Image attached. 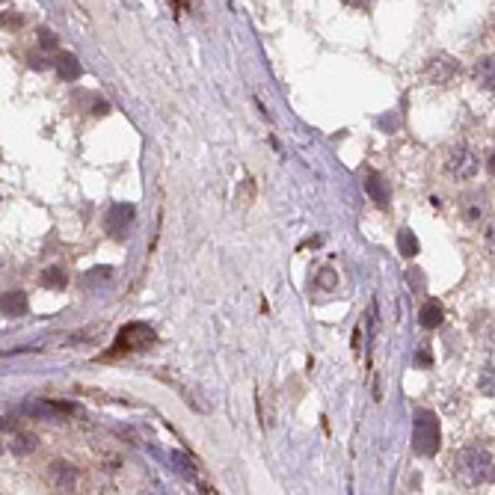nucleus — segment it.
Segmentation results:
<instances>
[{
	"label": "nucleus",
	"instance_id": "f257e3e1",
	"mask_svg": "<svg viewBox=\"0 0 495 495\" xmlns=\"http://www.w3.org/2000/svg\"><path fill=\"white\" fill-rule=\"evenodd\" d=\"M454 472L466 487H478V484H484L487 478H492V457L484 445H478V442L466 445L454 460Z\"/></svg>",
	"mask_w": 495,
	"mask_h": 495
},
{
	"label": "nucleus",
	"instance_id": "f03ea898",
	"mask_svg": "<svg viewBox=\"0 0 495 495\" xmlns=\"http://www.w3.org/2000/svg\"><path fill=\"white\" fill-rule=\"evenodd\" d=\"M442 445V424L433 410H415L412 415V451L433 457Z\"/></svg>",
	"mask_w": 495,
	"mask_h": 495
},
{
	"label": "nucleus",
	"instance_id": "7ed1b4c3",
	"mask_svg": "<svg viewBox=\"0 0 495 495\" xmlns=\"http://www.w3.org/2000/svg\"><path fill=\"white\" fill-rule=\"evenodd\" d=\"M157 341L155 329L148 324H128L125 329L119 332V338L113 344V350H110V356H119V353H137V350H145L152 347V344Z\"/></svg>",
	"mask_w": 495,
	"mask_h": 495
},
{
	"label": "nucleus",
	"instance_id": "20e7f679",
	"mask_svg": "<svg viewBox=\"0 0 495 495\" xmlns=\"http://www.w3.org/2000/svg\"><path fill=\"white\" fill-rule=\"evenodd\" d=\"M478 155L472 152L468 145H454L448 157H445V172H448L451 178L457 181H468V178H475L478 175Z\"/></svg>",
	"mask_w": 495,
	"mask_h": 495
},
{
	"label": "nucleus",
	"instance_id": "39448f33",
	"mask_svg": "<svg viewBox=\"0 0 495 495\" xmlns=\"http://www.w3.org/2000/svg\"><path fill=\"white\" fill-rule=\"evenodd\" d=\"M134 217H137V211H134V205H125V202H119V205H113L107 211V217H104V226H107V231L113 234V238H125V234L131 231V226H134Z\"/></svg>",
	"mask_w": 495,
	"mask_h": 495
},
{
	"label": "nucleus",
	"instance_id": "423d86ee",
	"mask_svg": "<svg viewBox=\"0 0 495 495\" xmlns=\"http://www.w3.org/2000/svg\"><path fill=\"white\" fill-rule=\"evenodd\" d=\"M21 410L33 415V418H42V422H51V418H63L71 412V406L66 403H57V401H45V398H30L21 403Z\"/></svg>",
	"mask_w": 495,
	"mask_h": 495
},
{
	"label": "nucleus",
	"instance_id": "0eeeda50",
	"mask_svg": "<svg viewBox=\"0 0 495 495\" xmlns=\"http://www.w3.org/2000/svg\"><path fill=\"white\" fill-rule=\"evenodd\" d=\"M48 478H51V484L59 492H71L74 487H78V468L69 466V463H51V468H48Z\"/></svg>",
	"mask_w": 495,
	"mask_h": 495
},
{
	"label": "nucleus",
	"instance_id": "6e6552de",
	"mask_svg": "<svg viewBox=\"0 0 495 495\" xmlns=\"http://www.w3.org/2000/svg\"><path fill=\"white\" fill-rule=\"evenodd\" d=\"M457 71H460V63L451 57H436V59H430V66H427V74L436 83H448Z\"/></svg>",
	"mask_w": 495,
	"mask_h": 495
},
{
	"label": "nucleus",
	"instance_id": "1a4fd4ad",
	"mask_svg": "<svg viewBox=\"0 0 495 495\" xmlns=\"http://www.w3.org/2000/svg\"><path fill=\"white\" fill-rule=\"evenodd\" d=\"M484 214H487V196L484 193L463 196V217H466V222H480Z\"/></svg>",
	"mask_w": 495,
	"mask_h": 495
},
{
	"label": "nucleus",
	"instance_id": "9d476101",
	"mask_svg": "<svg viewBox=\"0 0 495 495\" xmlns=\"http://www.w3.org/2000/svg\"><path fill=\"white\" fill-rule=\"evenodd\" d=\"M442 320H445V308H442V303H436V300H427V303L422 306V312H418V324H422L424 329L442 327Z\"/></svg>",
	"mask_w": 495,
	"mask_h": 495
},
{
	"label": "nucleus",
	"instance_id": "9b49d317",
	"mask_svg": "<svg viewBox=\"0 0 495 495\" xmlns=\"http://www.w3.org/2000/svg\"><path fill=\"white\" fill-rule=\"evenodd\" d=\"M27 308H30V303H27V294H24V291L3 294V315L6 317H24V315H27Z\"/></svg>",
	"mask_w": 495,
	"mask_h": 495
},
{
	"label": "nucleus",
	"instance_id": "f8f14e48",
	"mask_svg": "<svg viewBox=\"0 0 495 495\" xmlns=\"http://www.w3.org/2000/svg\"><path fill=\"white\" fill-rule=\"evenodd\" d=\"M475 78H478V83L484 86V89L495 92V57H484V59H478V66H475Z\"/></svg>",
	"mask_w": 495,
	"mask_h": 495
},
{
	"label": "nucleus",
	"instance_id": "ddd939ff",
	"mask_svg": "<svg viewBox=\"0 0 495 495\" xmlns=\"http://www.w3.org/2000/svg\"><path fill=\"white\" fill-rule=\"evenodd\" d=\"M54 69H57V74L63 80H78L80 78V63H78V57H74V54H59Z\"/></svg>",
	"mask_w": 495,
	"mask_h": 495
},
{
	"label": "nucleus",
	"instance_id": "4468645a",
	"mask_svg": "<svg viewBox=\"0 0 495 495\" xmlns=\"http://www.w3.org/2000/svg\"><path fill=\"white\" fill-rule=\"evenodd\" d=\"M365 190H368V196H371V199H374L377 205H386V202H389V184L382 181L380 175H368Z\"/></svg>",
	"mask_w": 495,
	"mask_h": 495
},
{
	"label": "nucleus",
	"instance_id": "2eb2a0df",
	"mask_svg": "<svg viewBox=\"0 0 495 495\" xmlns=\"http://www.w3.org/2000/svg\"><path fill=\"white\" fill-rule=\"evenodd\" d=\"M36 436L33 433H15V436H12V442H9V451L12 454H18V457H27V454H33L36 451Z\"/></svg>",
	"mask_w": 495,
	"mask_h": 495
},
{
	"label": "nucleus",
	"instance_id": "dca6fc26",
	"mask_svg": "<svg viewBox=\"0 0 495 495\" xmlns=\"http://www.w3.org/2000/svg\"><path fill=\"white\" fill-rule=\"evenodd\" d=\"M398 250H401L403 258H415L418 250H422V246H418V238H415L410 229H401L398 231Z\"/></svg>",
	"mask_w": 495,
	"mask_h": 495
},
{
	"label": "nucleus",
	"instance_id": "f3484780",
	"mask_svg": "<svg viewBox=\"0 0 495 495\" xmlns=\"http://www.w3.org/2000/svg\"><path fill=\"white\" fill-rule=\"evenodd\" d=\"M42 285L45 288H57V291H63L66 285H69V279H66V273L59 267H48L45 273H42Z\"/></svg>",
	"mask_w": 495,
	"mask_h": 495
},
{
	"label": "nucleus",
	"instance_id": "a211bd4d",
	"mask_svg": "<svg viewBox=\"0 0 495 495\" xmlns=\"http://www.w3.org/2000/svg\"><path fill=\"white\" fill-rule=\"evenodd\" d=\"M478 386H480V392H484L487 398H495V365H489V368L484 371V374H480Z\"/></svg>",
	"mask_w": 495,
	"mask_h": 495
},
{
	"label": "nucleus",
	"instance_id": "6ab92c4d",
	"mask_svg": "<svg viewBox=\"0 0 495 495\" xmlns=\"http://www.w3.org/2000/svg\"><path fill=\"white\" fill-rule=\"evenodd\" d=\"M110 273H113V270H110V267H95V270H89V273H86V276H89V279H86V285L107 282V279H110Z\"/></svg>",
	"mask_w": 495,
	"mask_h": 495
},
{
	"label": "nucleus",
	"instance_id": "aec40b11",
	"mask_svg": "<svg viewBox=\"0 0 495 495\" xmlns=\"http://www.w3.org/2000/svg\"><path fill=\"white\" fill-rule=\"evenodd\" d=\"M484 243H487V250L495 255V220L484 229Z\"/></svg>",
	"mask_w": 495,
	"mask_h": 495
},
{
	"label": "nucleus",
	"instance_id": "412c9836",
	"mask_svg": "<svg viewBox=\"0 0 495 495\" xmlns=\"http://www.w3.org/2000/svg\"><path fill=\"white\" fill-rule=\"evenodd\" d=\"M317 285L320 288H336V273H332V270H320V279H317Z\"/></svg>",
	"mask_w": 495,
	"mask_h": 495
},
{
	"label": "nucleus",
	"instance_id": "4be33fe9",
	"mask_svg": "<svg viewBox=\"0 0 495 495\" xmlns=\"http://www.w3.org/2000/svg\"><path fill=\"white\" fill-rule=\"evenodd\" d=\"M39 36H42V48H45V51H48V48H57V36L54 33L39 30Z\"/></svg>",
	"mask_w": 495,
	"mask_h": 495
},
{
	"label": "nucleus",
	"instance_id": "5701e85b",
	"mask_svg": "<svg viewBox=\"0 0 495 495\" xmlns=\"http://www.w3.org/2000/svg\"><path fill=\"white\" fill-rule=\"evenodd\" d=\"M487 172L495 178V152H489V157H487Z\"/></svg>",
	"mask_w": 495,
	"mask_h": 495
},
{
	"label": "nucleus",
	"instance_id": "b1692460",
	"mask_svg": "<svg viewBox=\"0 0 495 495\" xmlns=\"http://www.w3.org/2000/svg\"><path fill=\"white\" fill-rule=\"evenodd\" d=\"M492 478H495V472H492Z\"/></svg>",
	"mask_w": 495,
	"mask_h": 495
}]
</instances>
